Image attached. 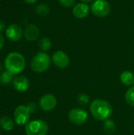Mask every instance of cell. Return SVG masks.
Instances as JSON below:
<instances>
[{
  "label": "cell",
  "mask_w": 134,
  "mask_h": 135,
  "mask_svg": "<svg viewBox=\"0 0 134 135\" xmlns=\"http://www.w3.org/2000/svg\"><path fill=\"white\" fill-rule=\"evenodd\" d=\"M1 70H2V65L0 64V71H1Z\"/></svg>",
  "instance_id": "28"
},
{
  "label": "cell",
  "mask_w": 134,
  "mask_h": 135,
  "mask_svg": "<svg viewBox=\"0 0 134 135\" xmlns=\"http://www.w3.org/2000/svg\"><path fill=\"white\" fill-rule=\"evenodd\" d=\"M24 36L27 40L35 41L39 36V30L35 25H28L24 31Z\"/></svg>",
  "instance_id": "13"
},
{
  "label": "cell",
  "mask_w": 134,
  "mask_h": 135,
  "mask_svg": "<svg viewBox=\"0 0 134 135\" xmlns=\"http://www.w3.org/2000/svg\"><path fill=\"white\" fill-rule=\"evenodd\" d=\"M13 80V74L8 70H5L0 74V83L2 85H9Z\"/></svg>",
  "instance_id": "17"
},
{
  "label": "cell",
  "mask_w": 134,
  "mask_h": 135,
  "mask_svg": "<svg viewBox=\"0 0 134 135\" xmlns=\"http://www.w3.org/2000/svg\"><path fill=\"white\" fill-rule=\"evenodd\" d=\"M48 132V125L46 122L36 119L30 121L25 126V133L27 135H47Z\"/></svg>",
  "instance_id": "4"
},
{
  "label": "cell",
  "mask_w": 134,
  "mask_h": 135,
  "mask_svg": "<svg viewBox=\"0 0 134 135\" xmlns=\"http://www.w3.org/2000/svg\"><path fill=\"white\" fill-rule=\"evenodd\" d=\"M89 13V6L84 2L76 4L73 8V14L78 19H83L88 16Z\"/></svg>",
  "instance_id": "12"
},
{
  "label": "cell",
  "mask_w": 134,
  "mask_h": 135,
  "mask_svg": "<svg viewBox=\"0 0 134 135\" xmlns=\"http://www.w3.org/2000/svg\"><path fill=\"white\" fill-rule=\"evenodd\" d=\"M5 29V24L2 21H0V32Z\"/></svg>",
  "instance_id": "25"
},
{
  "label": "cell",
  "mask_w": 134,
  "mask_h": 135,
  "mask_svg": "<svg viewBox=\"0 0 134 135\" xmlns=\"http://www.w3.org/2000/svg\"><path fill=\"white\" fill-rule=\"evenodd\" d=\"M6 37L12 41H18L23 36V30L21 27L17 24L10 25L6 31Z\"/></svg>",
  "instance_id": "10"
},
{
  "label": "cell",
  "mask_w": 134,
  "mask_h": 135,
  "mask_svg": "<svg viewBox=\"0 0 134 135\" xmlns=\"http://www.w3.org/2000/svg\"><path fill=\"white\" fill-rule=\"evenodd\" d=\"M4 37H3V35L2 34V32H0V50L2 48V47L4 46Z\"/></svg>",
  "instance_id": "24"
},
{
  "label": "cell",
  "mask_w": 134,
  "mask_h": 135,
  "mask_svg": "<svg viewBox=\"0 0 134 135\" xmlns=\"http://www.w3.org/2000/svg\"><path fill=\"white\" fill-rule=\"evenodd\" d=\"M13 88L20 93L25 92L29 88V81L24 76H17L13 78Z\"/></svg>",
  "instance_id": "11"
},
{
  "label": "cell",
  "mask_w": 134,
  "mask_h": 135,
  "mask_svg": "<svg viewBox=\"0 0 134 135\" xmlns=\"http://www.w3.org/2000/svg\"><path fill=\"white\" fill-rule=\"evenodd\" d=\"M68 119L73 124L80 126L87 122L88 119V114L83 108H75L68 112Z\"/></svg>",
  "instance_id": "5"
},
{
  "label": "cell",
  "mask_w": 134,
  "mask_h": 135,
  "mask_svg": "<svg viewBox=\"0 0 134 135\" xmlns=\"http://www.w3.org/2000/svg\"><path fill=\"white\" fill-rule=\"evenodd\" d=\"M91 11L98 17H105L111 12L110 3L107 0H96L91 6Z\"/></svg>",
  "instance_id": "6"
},
{
  "label": "cell",
  "mask_w": 134,
  "mask_h": 135,
  "mask_svg": "<svg viewBox=\"0 0 134 135\" xmlns=\"http://www.w3.org/2000/svg\"><path fill=\"white\" fill-rule=\"evenodd\" d=\"M51 58L45 52H38L31 61V68L36 73H43L49 69Z\"/></svg>",
  "instance_id": "3"
},
{
  "label": "cell",
  "mask_w": 134,
  "mask_h": 135,
  "mask_svg": "<svg viewBox=\"0 0 134 135\" xmlns=\"http://www.w3.org/2000/svg\"><path fill=\"white\" fill-rule=\"evenodd\" d=\"M27 107H28V110H29V112H30L31 114L33 113V112H35L36 111V109H37V105H36V104L35 102H30V103H28L27 104Z\"/></svg>",
  "instance_id": "23"
},
{
  "label": "cell",
  "mask_w": 134,
  "mask_h": 135,
  "mask_svg": "<svg viewBox=\"0 0 134 135\" xmlns=\"http://www.w3.org/2000/svg\"><path fill=\"white\" fill-rule=\"evenodd\" d=\"M0 127L6 131H10L14 127V122L8 116H2L0 119Z\"/></svg>",
  "instance_id": "15"
},
{
  "label": "cell",
  "mask_w": 134,
  "mask_h": 135,
  "mask_svg": "<svg viewBox=\"0 0 134 135\" xmlns=\"http://www.w3.org/2000/svg\"><path fill=\"white\" fill-rule=\"evenodd\" d=\"M36 13L40 17H46L50 13V8L46 4H39L36 7Z\"/></svg>",
  "instance_id": "19"
},
{
  "label": "cell",
  "mask_w": 134,
  "mask_h": 135,
  "mask_svg": "<svg viewBox=\"0 0 134 135\" xmlns=\"http://www.w3.org/2000/svg\"><path fill=\"white\" fill-rule=\"evenodd\" d=\"M26 3H28V4H33L35 3L36 2H37V0H24Z\"/></svg>",
  "instance_id": "26"
},
{
  "label": "cell",
  "mask_w": 134,
  "mask_h": 135,
  "mask_svg": "<svg viewBox=\"0 0 134 135\" xmlns=\"http://www.w3.org/2000/svg\"><path fill=\"white\" fill-rule=\"evenodd\" d=\"M39 106L44 112H51L57 106V99L53 94H45L39 99Z\"/></svg>",
  "instance_id": "8"
},
{
  "label": "cell",
  "mask_w": 134,
  "mask_h": 135,
  "mask_svg": "<svg viewBox=\"0 0 134 135\" xmlns=\"http://www.w3.org/2000/svg\"><path fill=\"white\" fill-rule=\"evenodd\" d=\"M52 62L55 66L60 69H65L70 65V60L68 55L62 51H57L52 55Z\"/></svg>",
  "instance_id": "9"
},
{
  "label": "cell",
  "mask_w": 134,
  "mask_h": 135,
  "mask_svg": "<svg viewBox=\"0 0 134 135\" xmlns=\"http://www.w3.org/2000/svg\"><path fill=\"white\" fill-rule=\"evenodd\" d=\"M51 41L47 37H43L39 41V47L43 52L49 51L51 47Z\"/></svg>",
  "instance_id": "18"
},
{
  "label": "cell",
  "mask_w": 134,
  "mask_h": 135,
  "mask_svg": "<svg viewBox=\"0 0 134 135\" xmlns=\"http://www.w3.org/2000/svg\"><path fill=\"white\" fill-rule=\"evenodd\" d=\"M81 2H84V3H88V2H91L93 0H81Z\"/></svg>",
  "instance_id": "27"
},
{
  "label": "cell",
  "mask_w": 134,
  "mask_h": 135,
  "mask_svg": "<svg viewBox=\"0 0 134 135\" xmlns=\"http://www.w3.org/2000/svg\"><path fill=\"white\" fill-rule=\"evenodd\" d=\"M103 131H105L106 134H113L117 129L116 124L115 123V122L112 119H106L103 124Z\"/></svg>",
  "instance_id": "16"
},
{
  "label": "cell",
  "mask_w": 134,
  "mask_h": 135,
  "mask_svg": "<svg viewBox=\"0 0 134 135\" xmlns=\"http://www.w3.org/2000/svg\"><path fill=\"white\" fill-rule=\"evenodd\" d=\"M120 81L126 86H133L134 85V74L130 70H125L120 74Z\"/></svg>",
  "instance_id": "14"
},
{
  "label": "cell",
  "mask_w": 134,
  "mask_h": 135,
  "mask_svg": "<svg viewBox=\"0 0 134 135\" xmlns=\"http://www.w3.org/2000/svg\"><path fill=\"white\" fill-rule=\"evenodd\" d=\"M90 112L92 116L97 120L105 121L112 115L113 109L108 101L102 99H96L90 104Z\"/></svg>",
  "instance_id": "1"
},
{
  "label": "cell",
  "mask_w": 134,
  "mask_h": 135,
  "mask_svg": "<svg viewBox=\"0 0 134 135\" xmlns=\"http://www.w3.org/2000/svg\"><path fill=\"white\" fill-rule=\"evenodd\" d=\"M60 5L66 8H70L74 6L76 4V0H58Z\"/></svg>",
  "instance_id": "22"
},
{
  "label": "cell",
  "mask_w": 134,
  "mask_h": 135,
  "mask_svg": "<svg viewBox=\"0 0 134 135\" xmlns=\"http://www.w3.org/2000/svg\"><path fill=\"white\" fill-rule=\"evenodd\" d=\"M125 100L130 105L134 107V85L131 86L125 94Z\"/></svg>",
  "instance_id": "20"
},
{
  "label": "cell",
  "mask_w": 134,
  "mask_h": 135,
  "mask_svg": "<svg viewBox=\"0 0 134 135\" xmlns=\"http://www.w3.org/2000/svg\"><path fill=\"white\" fill-rule=\"evenodd\" d=\"M90 100V97L88 94L81 93L77 96V101L81 105H87Z\"/></svg>",
  "instance_id": "21"
},
{
  "label": "cell",
  "mask_w": 134,
  "mask_h": 135,
  "mask_svg": "<svg viewBox=\"0 0 134 135\" xmlns=\"http://www.w3.org/2000/svg\"><path fill=\"white\" fill-rule=\"evenodd\" d=\"M5 67L6 70L9 71L13 75L20 74L24 70L25 59L19 52H11L5 59Z\"/></svg>",
  "instance_id": "2"
},
{
  "label": "cell",
  "mask_w": 134,
  "mask_h": 135,
  "mask_svg": "<svg viewBox=\"0 0 134 135\" xmlns=\"http://www.w3.org/2000/svg\"><path fill=\"white\" fill-rule=\"evenodd\" d=\"M30 112L27 105H20L16 108L13 112L14 123L18 126L26 125L30 119Z\"/></svg>",
  "instance_id": "7"
}]
</instances>
